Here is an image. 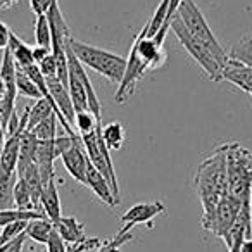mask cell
Masks as SVG:
<instances>
[{"label": "cell", "mask_w": 252, "mask_h": 252, "mask_svg": "<svg viewBox=\"0 0 252 252\" xmlns=\"http://www.w3.org/2000/svg\"><path fill=\"white\" fill-rule=\"evenodd\" d=\"M193 189L202 204V228L213 218L218 204L224 195H228V171H226V154L224 147L220 145L213 154H209L199 164L193 176Z\"/></svg>", "instance_id": "6da1fadb"}, {"label": "cell", "mask_w": 252, "mask_h": 252, "mask_svg": "<svg viewBox=\"0 0 252 252\" xmlns=\"http://www.w3.org/2000/svg\"><path fill=\"white\" fill-rule=\"evenodd\" d=\"M226 154L228 192L242 204H252V152L238 142L223 144Z\"/></svg>", "instance_id": "7a4b0ae2"}, {"label": "cell", "mask_w": 252, "mask_h": 252, "mask_svg": "<svg viewBox=\"0 0 252 252\" xmlns=\"http://www.w3.org/2000/svg\"><path fill=\"white\" fill-rule=\"evenodd\" d=\"M69 45L83 66L97 71L98 74L107 78L112 83H118V85L121 83L126 69L125 57L109 52V50L98 49V47L88 45V43H83L80 40H74L73 36L69 40Z\"/></svg>", "instance_id": "3957f363"}, {"label": "cell", "mask_w": 252, "mask_h": 252, "mask_svg": "<svg viewBox=\"0 0 252 252\" xmlns=\"http://www.w3.org/2000/svg\"><path fill=\"white\" fill-rule=\"evenodd\" d=\"M176 14L182 18L183 25L189 28V32L192 33L195 38H199L207 49L213 52V56L216 57V61L221 64V67H224L230 61V56L226 54V50L221 47V43L218 42L216 35L211 30L209 23L206 21L202 11L199 9V5L195 4V0H183L178 7Z\"/></svg>", "instance_id": "277c9868"}, {"label": "cell", "mask_w": 252, "mask_h": 252, "mask_svg": "<svg viewBox=\"0 0 252 252\" xmlns=\"http://www.w3.org/2000/svg\"><path fill=\"white\" fill-rule=\"evenodd\" d=\"M169 30L175 33L178 42L182 43L183 49L193 57V61L206 71L209 80L216 81V83L223 80V67H221V64L216 61V57L213 56V52H211L199 38H195V36L189 32V28L183 25L182 18H180L178 14H175V18L171 19Z\"/></svg>", "instance_id": "5b68a950"}, {"label": "cell", "mask_w": 252, "mask_h": 252, "mask_svg": "<svg viewBox=\"0 0 252 252\" xmlns=\"http://www.w3.org/2000/svg\"><path fill=\"white\" fill-rule=\"evenodd\" d=\"M100 128H102V123H98L94 131H90V133H87V135H81V142H83V147H85V151H87V156H88V159H90V162L109 180L112 192H114V195L119 199L121 195H119L118 176H116V169H114V166H112L111 154H109L111 149L102 140Z\"/></svg>", "instance_id": "8992f818"}, {"label": "cell", "mask_w": 252, "mask_h": 252, "mask_svg": "<svg viewBox=\"0 0 252 252\" xmlns=\"http://www.w3.org/2000/svg\"><path fill=\"white\" fill-rule=\"evenodd\" d=\"M242 206H244V204L238 199H235L233 195H230V193L224 195L223 199H221V202L218 204L211 221L204 226V230L211 231L213 235L220 237L221 240H224V238L228 237V233L231 231V228H233Z\"/></svg>", "instance_id": "52a82bcc"}, {"label": "cell", "mask_w": 252, "mask_h": 252, "mask_svg": "<svg viewBox=\"0 0 252 252\" xmlns=\"http://www.w3.org/2000/svg\"><path fill=\"white\" fill-rule=\"evenodd\" d=\"M61 161H63L64 168L67 169L71 176L76 180L81 185H87V169L90 164V159L87 156V151L83 147V142L81 137H76L69 149L61 156Z\"/></svg>", "instance_id": "ba28073f"}, {"label": "cell", "mask_w": 252, "mask_h": 252, "mask_svg": "<svg viewBox=\"0 0 252 252\" xmlns=\"http://www.w3.org/2000/svg\"><path fill=\"white\" fill-rule=\"evenodd\" d=\"M166 213V206L159 200L154 202H142L135 204L121 216V223L125 224L123 230H131L137 224H147V228H152V220L159 214Z\"/></svg>", "instance_id": "9c48e42d"}, {"label": "cell", "mask_w": 252, "mask_h": 252, "mask_svg": "<svg viewBox=\"0 0 252 252\" xmlns=\"http://www.w3.org/2000/svg\"><path fill=\"white\" fill-rule=\"evenodd\" d=\"M45 81H47V87H49L50 95H52L54 102H56L57 109H59L61 114L64 116V119H66V121L74 128L76 111H74V105H73V100H71V95H69L67 87L57 76L45 78ZM74 130H76V128H74Z\"/></svg>", "instance_id": "30bf717a"}, {"label": "cell", "mask_w": 252, "mask_h": 252, "mask_svg": "<svg viewBox=\"0 0 252 252\" xmlns=\"http://www.w3.org/2000/svg\"><path fill=\"white\" fill-rule=\"evenodd\" d=\"M87 187L102 200V202L107 204L109 207H116L121 202V200L114 195V192H112L109 180L105 178L92 162L88 164V169H87Z\"/></svg>", "instance_id": "8fae6325"}, {"label": "cell", "mask_w": 252, "mask_h": 252, "mask_svg": "<svg viewBox=\"0 0 252 252\" xmlns=\"http://www.w3.org/2000/svg\"><path fill=\"white\" fill-rule=\"evenodd\" d=\"M223 80L233 83L240 90L249 92L252 88V66L230 59L226 66L223 67Z\"/></svg>", "instance_id": "7c38bea8"}, {"label": "cell", "mask_w": 252, "mask_h": 252, "mask_svg": "<svg viewBox=\"0 0 252 252\" xmlns=\"http://www.w3.org/2000/svg\"><path fill=\"white\" fill-rule=\"evenodd\" d=\"M56 230L59 231V235L64 238L67 245H78L83 244L87 240V235H85V228L83 223L76 220L73 216H61L59 220L54 223Z\"/></svg>", "instance_id": "4fadbf2b"}, {"label": "cell", "mask_w": 252, "mask_h": 252, "mask_svg": "<svg viewBox=\"0 0 252 252\" xmlns=\"http://www.w3.org/2000/svg\"><path fill=\"white\" fill-rule=\"evenodd\" d=\"M40 206H42L43 213L47 214V218L52 220L54 223L63 216L61 214V199H59V192H57L56 180L43 185L42 193H40Z\"/></svg>", "instance_id": "5bb4252c"}, {"label": "cell", "mask_w": 252, "mask_h": 252, "mask_svg": "<svg viewBox=\"0 0 252 252\" xmlns=\"http://www.w3.org/2000/svg\"><path fill=\"white\" fill-rule=\"evenodd\" d=\"M7 49L18 67H28L32 64H36L35 59H33V47H30L28 43L23 42L16 33H11V40H9Z\"/></svg>", "instance_id": "9a60e30c"}, {"label": "cell", "mask_w": 252, "mask_h": 252, "mask_svg": "<svg viewBox=\"0 0 252 252\" xmlns=\"http://www.w3.org/2000/svg\"><path fill=\"white\" fill-rule=\"evenodd\" d=\"M54 221L49 218H35V220L28 221V226H26V237H30L32 240H35L36 244H45L49 242L50 235L54 231Z\"/></svg>", "instance_id": "2e32d148"}, {"label": "cell", "mask_w": 252, "mask_h": 252, "mask_svg": "<svg viewBox=\"0 0 252 252\" xmlns=\"http://www.w3.org/2000/svg\"><path fill=\"white\" fill-rule=\"evenodd\" d=\"M18 182V173L0 171V211L14 209V187Z\"/></svg>", "instance_id": "e0dca14e"}, {"label": "cell", "mask_w": 252, "mask_h": 252, "mask_svg": "<svg viewBox=\"0 0 252 252\" xmlns=\"http://www.w3.org/2000/svg\"><path fill=\"white\" fill-rule=\"evenodd\" d=\"M100 135H102V140L105 142V145L111 151H119L125 145L126 131L121 123L114 121V123H109V125H104L100 128Z\"/></svg>", "instance_id": "ac0fdd59"}, {"label": "cell", "mask_w": 252, "mask_h": 252, "mask_svg": "<svg viewBox=\"0 0 252 252\" xmlns=\"http://www.w3.org/2000/svg\"><path fill=\"white\" fill-rule=\"evenodd\" d=\"M36 145H38V138L32 133V131H25L21 135V149H19V161H18V169L26 168V166L35 162V154H36Z\"/></svg>", "instance_id": "d6986e66"}, {"label": "cell", "mask_w": 252, "mask_h": 252, "mask_svg": "<svg viewBox=\"0 0 252 252\" xmlns=\"http://www.w3.org/2000/svg\"><path fill=\"white\" fill-rule=\"evenodd\" d=\"M50 114H56L52 104L47 98H38L35 100V104L28 107V125H26V131H32L40 121H43L45 118H49Z\"/></svg>", "instance_id": "ffe728a7"}, {"label": "cell", "mask_w": 252, "mask_h": 252, "mask_svg": "<svg viewBox=\"0 0 252 252\" xmlns=\"http://www.w3.org/2000/svg\"><path fill=\"white\" fill-rule=\"evenodd\" d=\"M14 204H16V209L40 211V213H43L42 209H38V206H36L35 200H33L32 190L28 189V185L25 183V180L19 178V176H18V182H16V187H14Z\"/></svg>", "instance_id": "44dd1931"}, {"label": "cell", "mask_w": 252, "mask_h": 252, "mask_svg": "<svg viewBox=\"0 0 252 252\" xmlns=\"http://www.w3.org/2000/svg\"><path fill=\"white\" fill-rule=\"evenodd\" d=\"M35 218H47L45 213L40 211H23V209H5L0 211V228L7 226V224L14 223V221H30Z\"/></svg>", "instance_id": "7402d4cb"}, {"label": "cell", "mask_w": 252, "mask_h": 252, "mask_svg": "<svg viewBox=\"0 0 252 252\" xmlns=\"http://www.w3.org/2000/svg\"><path fill=\"white\" fill-rule=\"evenodd\" d=\"M230 59H235L242 64L252 66V36H242L230 50Z\"/></svg>", "instance_id": "603a6c76"}, {"label": "cell", "mask_w": 252, "mask_h": 252, "mask_svg": "<svg viewBox=\"0 0 252 252\" xmlns=\"http://www.w3.org/2000/svg\"><path fill=\"white\" fill-rule=\"evenodd\" d=\"M16 83H18V94L19 95L28 97V98H35V100L42 98V94H40L36 83L21 69V67H18V73H16Z\"/></svg>", "instance_id": "cb8c5ba5"}, {"label": "cell", "mask_w": 252, "mask_h": 252, "mask_svg": "<svg viewBox=\"0 0 252 252\" xmlns=\"http://www.w3.org/2000/svg\"><path fill=\"white\" fill-rule=\"evenodd\" d=\"M35 42L40 47H47L52 49V30H50V23L47 14L36 16L35 21Z\"/></svg>", "instance_id": "d4e9b609"}, {"label": "cell", "mask_w": 252, "mask_h": 252, "mask_svg": "<svg viewBox=\"0 0 252 252\" xmlns=\"http://www.w3.org/2000/svg\"><path fill=\"white\" fill-rule=\"evenodd\" d=\"M57 116L50 114L49 118H45L43 121H40L38 125L32 130V133L35 135L38 140H54L56 138V128H57Z\"/></svg>", "instance_id": "484cf974"}, {"label": "cell", "mask_w": 252, "mask_h": 252, "mask_svg": "<svg viewBox=\"0 0 252 252\" xmlns=\"http://www.w3.org/2000/svg\"><path fill=\"white\" fill-rule=\"evenodd\" d=\"M100 121L95 119V116L92 114L90 111H81V112H76V118H74V128H76L78 135H87L90 131L95 130V126L98 125Z\"/></svg>", "instance_id": "4316f807"}, {"label": "cell", "mask_w": 252, "mask_h": 252, "mask_svg": "<svg viewBox=\"0 0 252 252\" xmlns=\"http://www.w3.org/2000/svg\"><path fill=\"white\" fill-rule=\"evenodd\" d=\"M26 226H28V221H14V223L4 226L0 231V245L9 244L14 238H18L19 235H23L26 231Z\"/></svg>", "instance_id": "83f0119b"}, {"label": "cell", "mask_w": 252, "mask_h": 252, "mask_svg": "<svg viewBox=\"0 0 252 252\" xmlns=\"http://www.w3.org/2000/svg\"><path fill=\"white\" fill-rule=\"evenodd\" d=\"M47 252H69V245L64 242V238L59 235V231L54 228L49 242H47Z\"/></svg>", "instance_id": "f1b7e54d"}, {"label": "cell", "mask_w": 252, "mask_h": 252, "mask_svg": "<svg viewBox=\"0 0 252 252\" xmlns=\"http://www.w3.org/2000/svg\"><path fill=\"white\" fill-rule=\"evenodd\" d=\"M38 67H40V71H42V74L45 78L57 76V63H56V57H54V54L47 56L45 59L38 64Z\"/></svg>", "instance_id": "f546056e"}, {"label": "cell", "mask_w": 252, "mask_h": 252, "mask_svg": "<svg viewBox=\"0 0 252 252\" xmlns=\"http://www.w3.org/2000/svg\"><path fill=\"white\" fill-rule=\"evenodd\" d=\"M54 0H30V5H32V11L35 12V16L47 14Z\"/></svg>", "instance_id": "4dcf8cb0"}, {"label": "cell", "mask_w": 252, "mask_h": 252, "mask_svg": "<svg viewBox=\"0 0 252 252\" xmlns=\"http://www.w3.org/2000/svg\"><path fill=\"white\" fill-rule=\"evenodd\" d=\"M11 30L9 26L5 25L4 21H0V50L4 52L5 49L9 47V40H11Z\"/></svg>", "instance_id": "1f68e13d"}, {"label": "cell", "mask_w": 252, "mask_h": 252, "mask_svg": "<svg viewBox=\"0 0 252 252\" xmlns=\"http://www.w3.org/2000/svg\"><path fill=\"white\" fill-rule=\"evenodd\" d=\"M50 54H52V49H47V47H40V45L33 47V59H35L36 64H40Z\"/></svg>", "instance_id": "d6a6232c"}, {"label": "cell", "mask_w": 252, "mask_h": 252, "mask_svg": "<svg viewBox=\"0 0 252 252\" xmlns=\"http://www.w3.org/2000/svg\"><path fill=\"white\" fill-rule=\"evenodd\" d=\"M25 240H26V233L19 235L18 238H14V240L9 244V247H7V251H5V252H21L23 245H25Z\"/></svg>", "instance_id": "836d02e7"}, {"label": "cell", "mask_w": 252, "mask_h": 252, "mask_svg": "<svg viewBox=\"0 0 252 252\" xmlns=\"http://www.w3.org/2000/svg\"><path fill=\"white\" fill-rule=\"evenodd\" d=\"M183 0H169V12H168V19L169 23H171V19L175 18V14L178 12V7L180 4H182Z\"/></svg>", "instance_id": "e575fe53"}, {"label": "cell", "mask_w": 252, "mask_h": 252, "mask_svg": "<svg viewBox=\"0 0 252 252\" xmlns=\"http://www.w3.org/2000/svg\"><path fill=\"white\" fill-rule=\"evenodd\" d=\"M245 238L244 237H237V238H233V240H231V244L228 245V252H240V244L242 242H244Z\"/></svg>", "instance_id": "d590c367"}, {"label": "cell", "mask_w": 252, "mask_h": 252, "mask_svg": "<svg viewBox=\"0 0 252 252\" xmlns=\"http://www.w3.org/2000/svg\"><path fill=\"white\" fill-rule=\"evenodd\" d=\"M18 2L19 0H0V11H9V9L14 7Z\"/></svg>", "instance_id": "8d00e7d4"}, {"label": "cell", "mask_w": 252, "mask_h": 252, "mask_svg": "<svg viewBox=\"0 0 252 252\" xmlns=\"http://www.w3.org/2000/svg\"><path fill=\"white\" fill-rule=\"evenodd\" d=\"M240 252H252V237L245 238L244 242L240 244Z\"/></svg>", "instance_id": "74e56055"}, {"label": "cell", "mask_w": 252, "mask_h": 252, "mask_svg": "<svg viewBox=\"0 0 252 252\" xmlns=\"http://www.w3.org/2000/svg\"><path fill=\"white\" fill-rule=\"evenodd\" d=\"M5 138H7V133H5L4 125H2V121H0V149H2V145H4Z\"/></svg>", "instance_id": "f35d334b"}, {"label": "cell", "mask_w": 252, "mask_h": 252, "mask_svg": "<svg viewBox=\"0 0 252 252\" xmlns=\"http://www.w3.org/2000/svg\"><path fill=\"white\" fill-rule=\"evenodd\" d=\"M9 244H11V242H9ZM9 244H5V245H0V252H5V251H7Z\"/></svg>", "instance_id": "ab89813d"}, {"label": "cell", "mask_w": 252, "mask_h": 252, "mask_svg": "<svg viewBox=\"0 0 252 252\" xmlns=\"http://www.w3.org/2000/svg\"><path fill=\"white\" fill-rule=\"evenodd\" d=\"M247 94H249V95H251V97H252V88H251V90L247 92Z\"/></svg>", "instance_id": "60d3db41"}, {"label": "cell", "mask_w": 252, "mask_h": 252, "mask_svg": "<svg viewBox=\"0 0 252 252\" xmlns=\"http://www.w3.org/2000/svg\"><path fill=\"white\" fill-rule=\"evenodd\" d=\"M94 252H102V247H100V249H97V251H94Z\"/></svg>", "instance_id": "b9f144b4"}]
</instances>
